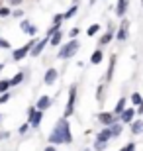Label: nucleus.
<instances>
[{"mask_svg": "<svg viewBox=\"0 0 143 151\" xmlns=\"http://www.w3.org/2000/svg\"><path fill=\"white\" fill-rule=\"evenodd\" d=\"M49 139H51V143H71V132H69V124H67L65 118L57 122Z\"/></svg>", "mask_w": 143, "mask_h": 151, "instance_id": "nucleus-1", "label": "nucleus"}, {"mask_svg": "<svg viewBox=\"0 0 143 151\" xmlns=\"http://www.w3.org/2000/svg\"><path fill=\"white\" fill-rule=\"evenodd\" d=\"M78 47H80V43H78L77 39H73L71 43H67L65 47L59 51V59H69V57H73L78 51Z\"/></svg>", "mask_w": 143, "mask_h": 151, "instance_id": "nucleus-2", "label": "nucleus"}, {"mask_svg": "<svg viewBox=\"0 0 143 151\" xmlns=\"http://www.w3.org/2000/svg\"><path fill=\"white\" fill-rule=\"evenodd\" d=\"M35 47V45L29 41L28 45H24V47H20L18 51H14V61H20V59H24V57L28 55V53H32V49Z\"/></svg>", "mask_w": 143, "mask_h": 151, "instance_id": "nucleus-3", "label": "nucleus"}, {"mask_svg": "<svg viewBox=\"0 0 143 151\" xmlns=\"http://www.w3.org/2000/svg\"><path fill=\"white\" fill-rule=\"evenodd\" d=\"M75 98H77V90H75V86H71V90H69V104H67V110H65V118H69V116L73 114Z\"/></svg>", "mask_w": 143, "mask_h": 151, "instance_id": "nucleus-4", "label": "nucleus"}, {"mask_svg": "<svg viewBox=\"0 0 143 151\" xmlns=\"http://www.w3.org/2000/svg\"><path fill=\"white\" fill-rule=\"evenodd\" d=\"M41 110H29V122H32V126L35 128V126H39V122H41Z\"/></svg>", "mask_w": 143, "mask_h": 151, "instance_id": "nucleus-5", "label": "nucleus"}, {"mask_svg": "<svg viewBox=\"0 0 143 151\" xmlns=\"http://www.w3.org/2000/svg\"><path fill=\"white\" fill-rule=\"evenodd\" d=\"M47 41H51V39H43V41H39V43H35V47L32 49V55H33V57H37L39 53H41V51L45 49V45H47Z\"/></svg>", "mask_w": 143, "mask_h": 151, "instance_id": "nucleus-6", "label": "nucleus"}, {"mask_svg": "<svg viewBox=\"0 0 143 151\" xmlns=\"http://www.w3.org/2000/svg\"><path fill=\"white\" fill-rule=\"evenodd\" d=\"M57 78V71L55 69H49L47 73H45V84H53Z\"/></svg>", "mask_w": 143, "mask_h": 151, "instance_id": "nucleus-7", "label": "nucleus"}, {"mask_svg": "<svg viewBox=\"0 0 143 151\" xmlns=\"http://www.w3.org/2000/svg\"><path fill=\"white\" fill-rule=\"evenodd\" d=\"M49 104H51L49 96H41V98L37 100V110H45V108H49Z\"/></svg>", "mask_w": 143, "mask_h": 151, "instance_id": "nucleus-8", "label": "nucleus"}, {"mask_svg": "<svg viewBox=\"0 0 143 151\" xmlns=\"http://www.w3.org/2000/svg\"><path fill=\"white\" fill-rule=\"evenodd\" d=\"M98 118H100V122L106 124V126H112V124H114V116H112V114H108V112H102Z\"/></svg>", "mask_w": 143, "mask_h": 151, "instance_id": "nucleus-9", "label": "nucleus"}, {"mask_svg": "<svg viewBox=\"0 0 143 151\" xmlns=\"http://www.w3.org/2000/svg\"><path fill=\"white\" fill-rule=\"evenodd\" d=\"M133 116H135V110H132V108H127V110H124V114H121V122H132Z\"/></svg>", "mask_w": 143, "mask_h": 151, "instance_id": "nucleus-10", "label": "nucleus"}, {"mask_svg": "<svg viewBox=\"0 0 143 151\" xmlns=\"http://www.w3.org/2000/svg\"><path fill=\"white\" fill-rule=\"evenodd\" d=\"M112 135H114V134H112V129L108 128V129H104V132H100V134H98V139L100 141H108Z\"/></svg>", "mask_w": 143, "mask_h": 151, "instance_id": "nucleus-11", "label": "nucleus"}, {"mask_svg": "<svg viewBox=\"0 0 143 151\" xmlns=\"http://www.w3.org/2000/svg\"><path fill=\"white\" fill-rule=\"evenodd\" d=\"M126 10H127V0H118V16H124Z\"/></svg>", "mask_w": 143, "mask_h": 151, "instance_id": "nucleus-12", "label": "nucleus"}, {"mask_svg": "<svg viewBox=\"0 0 143 151\" xmlns=\"http://www.w3.org/2000/svg\"><path fill=\"white\" fill-rule=\"evenodd\" d=\"M132 132H133V134H141V132H143V124L141 122H133L132 124Z\"/></svg>", "mask_w": 143, "mask_h": 151, "instance_id": "nucleus-13", "label": "nucleus"}, {"mask_svg": "<svg viewBox=\"0 0 143 151\" xmlns=\"http://www.w3.org/2000/svg\"><path fill=\"white\" fill-rule=\"evenodd\" d=\"M126 37H127V26L124 24V26L120 28V32H118V39H121V41H124Z\"/></svg>", "mask_w": 143, "mask_h": 151, "instance_id": "nucleus-14", "label": "nucleus"}, {"mask_svg": "<svg viewBox=\"0 0 143 151\" xmlns=\"http://www.w3.org/2000/svg\"><path fill=\"white\" fill-rule=\"evenodd\" d=\"M22 29H24V32H28V34H35V28H33V26H29V24L28 22H22Z\"/></svg>", "mask_w": 143, "mask_h": 151, "instance_id": "nucleus-15", "label": "nucleus"}, {"mask_svg": "<svg viewBox=\"0 0 143 151\" xmlns=\"http://www.w3.org/2000/svg\"><path fill=\"white\" fill-rule=\"evenodd\" d=\"M90 61H92V63H100V61H102V51H94L92 57H90Z\"/></svg>", "mask_w": 143, "mask_h": 151, "instance_id": "nucleus-16", "label": "nucleus"}, {"mask_svg": "<svg viewBox=\"0 0 143 151\" xmlns=\"http://www.w3.org/2000/svg\"><path fill=\"white\" fill-rule=\"evenodd\" d=\"M22 81H24V73H18L16 77H14V78H12V81H10V84H12V86H14V84H20V83H22Z\"/></svg>", "mask_w": 143, "mask_h": 151, "instance_id": "nucleus-17", "label": "nucleus"}, {"mask_svg": "<svg viewBox=\"0 0 143 151\" xmlns=\"http://www.w3.org/2000/svg\"><path fill=\"white\" fill-rule=\"evenodd\" d=\"M124 108H126V100L121 98V100L116 104V114H121V112H124Z\"/></svg>", "mask_w": 143, "mask_h": 151, "instance_id": "nucleus-18", "label": "nucleus"}, {"mask_svg": "<svg viewBox=\"0 0 143 151\" xmlns=\"http://www.w3.org/2000/svg\"><path fill=\"white\" fill-rule=\"evenodd\" d=\"M59 41H61V32H55V34H53V37H51V41H49V43H51V45H59Z\"/></svg>", "mask_w": 143, "mask_h": 151, "instance_id": "nucleus-19", "label": "nucleus"}, {"mask_svg": "<svg viewBox=\"0 0 143 151\" xmlns=\"http://www.w3.org/2000/svg\"><path fill=\"white\" fill-rule=\"evenodd\" d=\"M8 86H12L10 81H0V92H2V94H4L6 90H8Z\"/></svg>", "mask_w": 143, "mask_h": 151, "instance_id": "nucleus-20", "label": "nucleus"}, {"mask_svg": "<svg viewBox=\"0 0 143 151\" xmlns=\"http://www.w3.org/2000/svg\"><path fill=\"white\" fill-rule=\"evenodd\" d=\"M110 129H112V134H114V135H120L121 126H120V124H112V126H110Z\"/></svg>", "mask_w": 143, "mask_h": 151, "instance_id": "nucleus-21", "label": "nucleus"}, {"mask_svg": "<svg viewBox=\"0 0 143 151\" xmlns=\"http://www.w3.org/2000/svg\"><path fill=\"white\" fill-rule=\"evenodd\" d=\"M132 102H133V104H141V102H143L141 94H139V92H135V94L132 96Z\"/></svg>", "mask_w": 143, "mask_h": 151, "instance_id": "nucleus-22", "label": "nucleus"}, {"mask_svg": "<svg viewBox=\"0 0 143 151\" xmlns=\"http://www.w3.org/2000/svg\"><path fill=\"white\" fill-rule=\"evenodd\" d=\"M100 29V26H96V24H94V26H90V28H88V35H90V37H92L94 34H96V32H98Z\"/></svg>", "mask_w": 143, "mask_h": 151, "instance_id": "nucleus-23", "label": "nucleus"}, {"mask_svg": "<svg viewBox=\"0 0 143 151\" xmlns=\"http://www.w3.org/2000/svg\"><path fill=\"white\" fill-rule=\"evenodd\" d=\"M94 147H96L98 151H102V149L106 147V141H100V139H96V145H94Z\"/></svg>", "mask_w": 143, "mask_h": 151, "instance_id": "nucleus-24", "label": "nucleus"}, {"mask_svg": "<svg viewBox=\"0 0 143 151\" xmlns=\"http://www.w3.org/2000/svg\"><path fill=\"white\" fill-rule=\"evenodd\" d=\"M114 63H116V57H112V61H110V71H108V81L112 78V71H114Z\"/></svg>", "mask_w": 143, "mask_h": 151, "instance_id": "nucleus-25", "label": "nucleus"}, {"mask_svg": "<svg viewBox=\"0 0 143 151\" xmlns=\"http://www.w3.org/2000/svg\"><path fill=\"white\" fill-rule=\"evenodd\" d=\"M120 151H135V143H127L124 149H120Z\"/></svg>", "mask_w": 143, "mask_h": 151, "instance_id": "nucleus-26", "label": "nucleus"}, {"mask_svg": "<svg viewBox=\"0 0 143 151\" xmlns=\"http://www.w3.org/2000/svg\"><path fill=\"white\" fill-rule=\"evenodd\" d=\"M110 39H112V34H110V32H108V34H106L104 37L100 39V43H108V41H110Z\"/></svg>", "mask_w": 143, "mask_h": 151, "instance_id": "nucleus-27", "label": "nucleus"}, {"mask_svg": "<svg viewBox=\"0 0 143 151\" xmlns=\"http://www.w3.org/2000/svg\"><path fill=\"white\" fill-rule=\"evenodd\" d=\"M63 18H65V16H61V14H57V16L53 18V24H55V26H59V24H61V20H63Z\"/></svg>", "mask_w": 143, "mask_h": 151, "instance_id": "nucleus-28", "label": "nucleus"}, {"mask_svg": "<svg viewBox=\"0 0 143 151\" xmlns=\"http://www.w3.org/2000/svg\"><path fill=\"white\" fill-rule=\"evenodd\" d=\"M75 12H77V4L73 6L71 10H69V12H67V14H65V16H67V18H71V16H73V14H75Z\"/></svg>", "mask_w": 143, "mask_h": 151, "instance_id": "nucleus-29", "label": "nucleus"}, {"mask_svg": "<svg viewBox=\"0 0 143 151\" xmlns=\"http://www.w3.org/2000/svg\"><path fill=\"white\" fill-rule=\"evenodd\" d=\"M8 98H10V94H8V92H4V94H2V98H0V104H4V102H8Z\"/></svg>", "mask_w": 143, "mask_h": 151, "instance_id": "nucleus-30", "label": "nucleus"}, {"mask_svg": "<svg viewBox=\"0 0 143 151\" xmlns=\"http://www.w3.org/2000/svg\"><path fill=\"white\" fill-rule=\"evenodd\" d=\"M8 14H10V10H8V8H4V6H2V8H0V16H8Z\"/></svg>", "mask_w": 143, "mask_h": 151, "instance_id": "nucleus-31", "label": "nucleus"}, {"mask_svg": "<svg viewBox=\"0 0 143 151\" xmlns=\"http://www.w3.org/2000/svg\"><path fill=\"white\" fill-rule=\"evenodd\" d=\"M0 47H4V49H8V47H10V43H8L6 39H0Z\"/></svg>", "mask_w": 143, "mask_h": 151, "instance_id": "nucleus-32", "label": "nucleus"}, {"mask_svg": "<svg viewBox=\"0 0 143 151\" xmlns=\"http://www.w3.org/2000/svg\"><path fill=\"white\" fill-rule=\"evenodd\" d=\"M26 132H28V124H24L22 128H20V134H26Z\"/></svg>", "mask_w": 143, "mask_h": 151, "instance_id": "nucleus-33", "label": "nucleus"}, {"mask_svg": "<svg viewBox=\"0 0 143 151\" xmlns=\"http://www.w3.org/2000/svg\"><path fill=\"white\" fill-rule=\"evenodd\" d=\"M71 35H73V37H77V35H78V28H75V29H71Z\"/></svg>", "mask_w": 143, "mask_h": 151, "instance_id": "nucleus-34", "label": "nucleus"}, {"mask_svg": "<svg viewBox=\"0 0 143 151\" xmlns=\"http://www.w3.org/2000/svg\"><path fill=\"white\" fill-rule=\"evenodd\" d=\"M45 151H55V147H53V145H49V147H45Z\"/></svg>", "mask_w": 143, "mask_h": 151, "instance_id": "nucleus-35", "label": "nucleus"}, {"mask_svg": "<svg viewBox=\"0 0 143 151\" xmlns=\"http://www.w3.org/2000/svg\"><path fill=\"white\" fill-rule=\"evenodd\" d=\"M12 4H20V2H22V0H10Z\"/></svg>", "mask_w": 143, "mask_h": 151, "instance_id": "nucleus-36", "label": "nucleus"}, {"mask_svg": "<svg viewBox=\"0 0 143 151\" xmlns=\"http://www.w3.org/2000/svg\"><path fill=\"white\" fill-rule=\"evenodd\" d=\"M2 2H4V0H0V8H2Z\"/></svg>", "mask_w": 143, "mask_h": 151, "instance_id": "nucleus-37", "label": "nucleus"}, {"mask_svg": "<svg viewBox=\"0 0 143 151\" xmlns=\"http://www.w3.org/2000/svg\"><path fill=\"white\" fill-rule=\"evenodd\" d=\"M2 137H4V134H0V139H2Z\"/></svg>", "mask_w": 143, "mask_h": 151, "instance_id": "nucleus-38", "label": "nucleus"}, {"mask_svg": "<svg viewBox=\"0 0 143 151\" xmlns=\"http://www.w3.org/2000/svg\"><path fill=\"white\" fill-rule=\"evenodd\" d=\"M0 120H2V116H0Z\"/></svg>", "mask_w": 143, "mask_h": 151, "instance_id": "nucleus-39", "label": "nucleus"}]
</instances>
